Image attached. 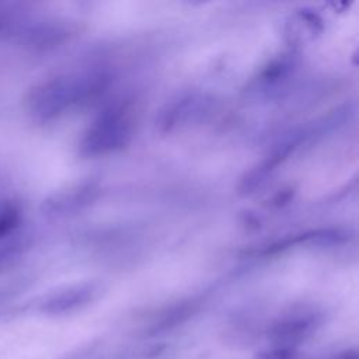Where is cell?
Returning a JSON list of instances; mask_svg holds the SVG:
<instances>
[{
	"label": "cell",
	"mask_w": 359,
	"mask_h": 359,
	"mask_svg": "<svg viewBox=\"0 0 359 359\" xmlns=\"http://www.w3.org/2000/svg\"><path fill=\"white\" fill-rule=\"evenodd\" d=\"M91 88L87 83L57 77L34 87L27 95V111L32 119L48 122L76 104Z\"/></svg>",
	"instance_id": "obj_1"
},
{
	"label": "cell",
	"mask_w": 359,
	"mask_h": 359,
	"mask_svg": "<svg viewBox=\"0 0 359 359\" xmlns=\"http://www.w3.org/2000/svg\"><path fill=\"white\" fill-rule=\"evenodd\" d=\"M98 294V286L93 283H83L67 287L43 303V310L50 314L69 313L88 304Z\"/></svg>",
	"instance_id": "obj_4"
},
{
	"label": "cell",
	"mask_w": 359,
	"mask_h": 359,
	"mask_svg": "<svg viewBox=\"0 0 359 359\" xmlns=\"http://www.w3.org/2000/svg\"><path fill=\"white\" fill-rule=\"evenodd\" d=\"M320 316L313 311H299L289 314L268 330V339L273 346L294 348L307 341L320 327Z\"/></svg>",
	"instance_id": "obj_3"
},
{
	"label": "cell",
	"mask_w": 359,
	"mask_h": 359,
	"mask_svg": "<svg viewBox=\"0 0 359 359\" xmlns=\"http://www.w3.org/2000/svg\"><path fill=\"white\" fill-rule=\"evenodd\" d=\"M331 359H358V352L355 349H349V351H344L341 353H338L337 356L331 358Z\"/></svg>",
	"instance_id": "obj_7"
},
{
	"label": "cell",
	"mask_w": 359,
	"mask_h": 359,
	"mask_svg": "<svg viewBox=\"0 0 359 359\" xmlns=\"http://www.w3.org/2000/svg\"><path fill=\"white\" fill-rule=\"evenodd\" d=\"M130 139V123L122 111H108L88 129L81 142V151L98 156L121 149Z\"/></svg>",
	"instance_id": "obj_2"
},
{
	"label": "cell",
	"mask_w": 359,
	"mask_h": 359,
	"mask_svg": "<svg viewBox=\"0 0 359 359\" xmlns=\"http://www.w3.org/2000/svg\"><path fill=\"white\" fill-rule=\"evenodd\" d=\"M20 224V210L14 205L0 208V238L11 234Z\"/></svg>",
	"instance_id": "obj_5"
},
{
	"label": "cell",
	"mask_w": 359,
	"mask_h": 359,
	"mask_svg": "<svg viewBox=\"0 0 359 359\" xmlns=\"http://www.w3.org/2000/svg\"><path fill=\"white\" fill-rule=\"evenodd\" d=\"M297 352L294 348L272 346L271 349L261 351L255 355V359H296Z\"/></svg>",
	"instance_id": "obj_6"
}]
</instances>
